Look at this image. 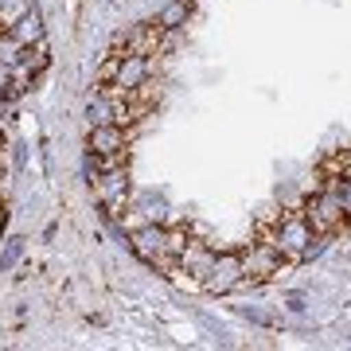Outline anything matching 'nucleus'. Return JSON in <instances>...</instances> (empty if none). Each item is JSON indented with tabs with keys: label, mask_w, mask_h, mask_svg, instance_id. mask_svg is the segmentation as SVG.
<instances>
[{
	"label": "nucleus",
	"mask_w": 351,
	"mask_h": 351,
	"mask_svg": "<svg viewBox=\"0 0 351 351\" xmlns=\"http://www.w3.org/2000/svg\"><path fill=\"white\" fill-rule=\"evenodd\" d=\"M265 239L281 250V258H285V262H301L304 250H308V242L316 239V230L308 226L304 211H285V215H277L274 230H269Z\"/></svg>",
	"instance_id": "obj_1"
},
{
	"label": "nucleus",
	"mask_w": 351,
	"mask_h": 351,
	"mask_svg": "<svg viewBox=\"0 0 351 351\" xmlns=\"http://www.w3.org/2000/svg\"><path fill=\"white\" fill-rule=\"evenodd\" d=\"M304 219H308V226H313L316 234L332 239L339 226L348 223V219H343V207H339V191L336 188H320L316 195H308V203H304Z\"/></svg>",
	"instance_id": "obj_2"
},
{
	"label": "nucleus",
	"mask_w": 351,
	"mask_h": 351,
	"mask_svg": "<svg viewBox=\"0 0 351 351\" xmlns=\"http://www.w3.org/2000/svg\"><path fill=\"white\" fill-rule=\"evenodd\" d=\"M246 281V265H242V254L239 250H215V262L211 269H207V277H203V285H207V293H215V297H226V293H234V289Z\"/></svg>",
	"instance_id": "obj_3"
},
{
	"label": "nucleus",
	"mask_w": 351,
	"mask_h": 351,
	"mask_svg": "<svg viewBox=\"0 0 351 351\" xmlns=\"http://www.w3.org/2000/svg\"><path fill=\"white\" fill-rule=\"evenodd\" d=\"M94 199H98V207L106 211V219H117V211L125 207V199H129V168H113V172H101L94 184Z\"/></svg>",
	"instance_id": "obj_4"
},
{
	"label": "nucleus",
	"mask_w": 351,
	"mask_h": 351,
	"mask_svg": "<svg viewBox=\"0 0 351 351\" xmlns=\"http://www.w3.org/2000/svg\"><path fill=\"white\" fill-rule=\"evenodd\" d=\"M242 254V265H246V277L250 281H265V277H274L277 269H281V250H277L269 239H262V242H250L246 250H239Z\"/></svg>",
	"instance_id": "obj_5"
},
{
	"label": "nucleus",
	"mask_w": 351,
	"mask_h": 351,
	"mask_svg": "<svg viewBox=\"0 0 351 351\" xmlns=\"http://www.w3.org/2000/svg\"><path fill=\"white\" fill-rule=\"evenodd\" d=\"M149 78H152V59L149 55H121L110 86L121 90V94H133V90L149 86Z\"/></svg>",
	"instance_id": "obj_6"
},
{
	"label": "nucleus",
	"mask_w": 351,
	"mask_h": 351,
	"mask_svg": "<svg viewBox=\"0 0 351 351\" xmlns=\"http://www.w3.org/2000/svg\"><path fill=\"white\" fill-rule=\"evenodd\" d=\"M113 51L121 55H156L160 51V27L156 24H137L113 36Z\"/></svg>",
	"instance_id": "obj_7"
},
{
	"label": "nucleus",
	"mask_w": 351,
	"mask_h": 351,
	"mask_svg": "<svg viewBox=\"0 0 351 351\" xmlns=\"http://www.w3.org/2000/svg\"><path fill=\"white\" fill-rule=\"evenodd\" d=\"M86 149H90V152H98V156L125 152V149H129V129H125V125H113V121H106V125H90Z\"/></svg>",
	"instance_id": "obj_8"
},
{
	"label": "nucleus",
	"mask_w": 351,
	"mask_h": 351,
	"mask_svg": "<svg viewBox=\"0 0 351 351\" xmlns=\"http://www.w3.org/2000/svg\"><path fill=\"white\" fill-rule=\"evenodd\" d=\"M215 262V250L207 246V242H188V250L180 254V269H188L191 277H207V269H211Z\"/></svg>",
	"instance_id": "obj_9"
},
{
	"label": "nucleus",
	"mask_w": 351,
	"mask_h": 351,
	"mask_svg": "<svg viewBox=\"0 0 351 351\" xmlns=\"http://www.w3.org/2000/svg\"><path fill=\"white\" fill-rule=\"evenodd\" d=\"M188 20H191V0H168L152 24L160 32H180V27H188Z\"/></svg>",
	"instance_id": "obj_10"
},
{
	"label": "nucleus",
	"mask_w": 351,
	"mask_h": 351,
	"mask_svg": "<svg viewBox=\"0 0 351 351\" xmlns=\"http://www.w3.org/2000/svg\"><path fill=\"white\" fill-rule=\"evenodd\" d=\"M8 36H12L20 47H32V43H39V39H43V16H39V8H32L27 16H20V20L8 27Z\"/></svg>",
	"instance_id": "obj_11"
},
{
	"label": "nucleus",
	"mask_w": 351,
	"mask_h": 351,
	"mask_svg": "<svg viewBox=\"0 0 351 351\" xmlns=\"http://www.w3.org/2000/svg\"><path fill=\"white\" fill-rule=\"evenodd\" d=\"M36 8V0H0V32H8V27L20 20V16H27Z\"/></svg>",
	"instance_id": "obj_12"
},
{
	"label": "nucleus",
	"mask_w": 351,
	"mask_h": 351,
	"mask_svg": "<svg viewBox=\"0 0 351 351\" xmlns=\"http://www.w3.org/2000/svg\"><path fill=\"white\" fill-rule=\"evenodd\" d=\"M20 258H24V239H8L4 250H0V274H8Z\"/></svg>",
	"instance_id": "obj_13"
},
{
	"label": "nucleus",
	"mask_w": 351,
	"mask_h": 351,
	"mask_svg": "<svg viewBox=\"0 0 351 351\" xmlns=\"http://www.w3.org/2000/svg\"><path fill=\"white\" fill-rule=\"evenodd\" d=\"M239 316H246V320H254V324H265V328L277 324L269 313H262V308H250V304H239Z\"/></svg>",
	"instance_id": "obj_14"
},
{
	"label": "nucleus",
	"mask_w": 351,
	"mask_h": 351,
	"mask_svg": "<svg viewBox=\"0 0 351 351\" xmlns=\"http://www.w3.org/2000/svg\"><path fill=\"white\" fill-rule=\"evenodd\" d=\"M16 94V86H12V66L0 59V98H12Z\"/></svg>",
	"instance_id": "obj_15"
},
{
	"label": "nucleus",
	"mask_w": 351,
	"mask_h": 351,
	"mask_svg": "<svg viewBox=\"0 0 351 351\" xmlns=\"http://www.w3.org/2000/svg\"><path fill=\"white\" fill-rule=\"evenodd\" d=\"M339 207H343V219L351 223V176L339 184Z\"/></svg>",
	"instance_id": "obj_16"
},
{
	"label": "nucleus",
	"mask_w": 351,
	"mask_h": 351,
	"mask_svg": "<svg viewBox=\"0 0 351 351\" xmlns=\"http://www.w3.org/2000/svg\"><path fill=\"white\" fill-rule=\"evenodd\" d=\"M285 308L289 313H304L308 308V297L304 293H285Z\"/></svg>",
	"instance_id": "obj_17"
},
{
	"label": "nucleus",
	"mask_w": 351,
	"mask_h": 351,
	"mask_svg": "<svg viewBox=\"0 0 351 351\" xmlns=\"http://www.w3.org/2000/svg\"><path fill=\"white\" fill-rule=\"evenodd\" d=\"M12 164H16V168H24V164H27V152H24V145H16V149H12Z\"/></svg>",
	"instance_id": "obj_18"
},
{
	"label": "nucleus",
	"mask_w": 351,
	"mask_h": 351,
	"mask_svg": "<svg viewBox=\"0 0 351 351\" xmlns=\"http://www.w3.org/2000/svg\"><path fill=\"white\" fill-rule=\"evenodd\" d=\"M0 149H4V133H0Z\"/></svg>",
	"instance_id": "obj_19"
},
{
	"label": "nucleus",
	"mask_w": 351,
	"mask_h": 351,
	"mask_svg": "<svg viewBox=\"0 0 351 351\" xmlns=\"http://www.w3.org/2000/svg\"><path fill=\"white\" fill-rule=\"evenodd\" d=\"M110 4H117V0H110Z\"/></svg>",
	"instance_id": "obj_20"
}]
</instances>
